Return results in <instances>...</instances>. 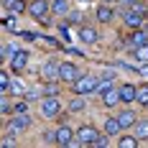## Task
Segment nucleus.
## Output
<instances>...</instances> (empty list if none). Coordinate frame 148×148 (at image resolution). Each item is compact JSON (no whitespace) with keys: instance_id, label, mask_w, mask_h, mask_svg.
<instances>
[{"instance_id":"obj_1","label":"nucleus","mask_w":148,"mask_h":148,"mask_svg":"<svg viewBox=\"0 0 148 148\" xmlns=\"http://www.w3.org/2000/svg\"><path fill=\"white\" fill-rule=\"evenodd\" d=\"M31 128V118L26 112H15L13 120L8 123V133H21V130H28Z\"/></svg>"},{"instance_id":"obj_2","label":"nucleus","mask_w":148,"mask_h":148,"mask_svg":"<svg viewBox=\"0 0 148 148\" xmlns=\"http://www.w3.org/2000/svg\"><path fill=\"white\" fill-rule=\"evenodd\" d=\"M95 89H97V79H95V77H84V74H82V77L74 82V92H77V95H89V92H95Z\"/></svg>"},{"instance_id":"obj_3","label":"nucleus","mask_w":148,"mask_h":148,"mask_svg":"<svg viewBox=\"0 0 148 148\" xmlns=\"http://www.w3.org/2000/svg\"><path fill=\"white\" fill-rule=\"evenodd\" d=\"M59 110H61V102H59V97H56V95H49L44 102H41V112H44L46 118H56V115H59Z\"/></svg>"},{"instance_id":"obj_4","label":"nucleus","mask_w":148,"mask_h":148,"mask_svg":"<svg viewBox=\"0 0 148 148\" xmlns=\"http://www.w3.org/2000/svg\"><path fill=\"white\" fill-rule=\"evenodd\" d=\"M143 18H146V10H143V5H140V3H135L133 10H128V13H125V23H128L130 28H138V26L143 23Z\"/></svg>"},{"instance_id":"obj_5","label":"nucleus","mask_w":148,"mask_h":148,"mask_svg":"<svg viewBox=\"0 0 148 148\" xmlns=\"http://www.w3.org/2000/svg\"><path fill=\"white\" fill-rule=\"evenodd\" d=\"M97 135H100V133H97V130H95L92 125H84V128H79L77 138L72 140V146H82V143H89V146H92V140H95Z\"/></svg>"},{"instance_id":"obj_6","label":"nucleus","mask_w":148,"mask_h":148,"mask_svg":"<svg viewBox=\"0 0 148 148\" xmlns=\"http://www.w3.org/2000/svg\"><path fill=\"white\" fill-rule=\"evenodd\" d=\"M49 10H51V5H49L46 0H33V3H31V5H28V13L33 15L36 21H44V18H46V13H49Z\"/></svg>"},{"instance_id":"obj_7","label":"nucleus","mask_w":148,"mask_h":148,"mask_svg":"<svg viewBox=\"0 0 148 148\" xmlns=\"http://www.w3.org/2000/svg\"><path fill=\"white\" fill-rule=\"evenodd\" d=\"M72 140H74V130L69 125H59L56 128V143L59 146H72Z\"/></svg>"},{"instance_id":"obj_8","label":"nucleus","mask_w":148,"mask_h":148,"mask_svg":"<svg viewBox=\"0 0 148 148\" xmlns=\"http://www.w3.org/2000/svg\"><path fill=\"white\" fill-rule=\"evenodd\" d=\"M44 79L46 82H56V79H61V64L49 61V64L44 66Z\"/></svg>"},{"instance_id":"obj_9","label":"nucleus","mask_w":148,"mask_h":148,"mask_svg":"<svg viewBox=\"0 0 148 148\" xmlns=\"http://www.w3.org/2000/svg\"><path fill=\"white\" fill-rule=\"evenodd\" d=\"M79 77H82V74H79V69H77L74 64H69V61L61 64V79H64V82H77Z\"/></svg>"},{"instance_id":"obj_10","label":"nucleus","mask_w":148,"mask_h":148,"mask_svg":"<svg viewBox=\"0 0 148 148\" xmlns=\"http://www.w3.org/2000/svg\"><path fill=\"white\" fill-rule=\"evenodd\" d=\"M120 100H123V102L138 100V87H133V84H120Z\"/></svg>"},{"instance_id":"obj_11","label":"nucleus","mask_w":148,"mask_h":148,"mask_svg":"<svg viewBox=\"0 0 148 148\" xmlns=\"http://www.w3.org/2000/svg\"><path fill=\"white\" fill-rule=\"evenodd\" d=\"M102 100H105V105H107V107H115L118 102H123V100H120V87L107 89V92L102 95Z\"/></svg>"},{"instance_id":"obj_12","label":"nucleus","mask_w":148,"mask_h":148,"mask_svg":"<svg viewBox=\"0 0 148 148\" xmlns=\"http://www.w3.org/2000/svg\"><path fill=\"white\" fill-rule=\"evenodd\" d=\"M79 38H82L84 44H95V41H97V31L89 28V26H82V28H79Z\"/></svg>"},{"instance_id":"obj_13","label":"nucleus","mask_w":148,"mask_h":148,"mask_svg":"<svg viewBox=\"0 0 148 148\" xmlns=\"http://www.w3.org/2000/svg\"><path fill=\"white\" fill-rule=\"evenodd\" d=\"M118 120H120V125H123V130H125V128L135 125V112L133 110H123V112L118 115Z\"/></svg>"},{"instance_id":"obj_14","label":"nucleus","mask_w":148,"mask_h":148,"mask_svg":"<svg viewBox=\"0 0 148 148\" xmlns=\"http://www.w3.org/2000/svg\"><path fill=\"white\" fill-rule=\"evenodd\" d=\"M120 130H123V125H120L118 118H110L107 123H105V133H107V135H118Z\"/></svg>"},{"instance_id":"obj_15","label":"nucleus","mask_w":148,"mask_h":148,"mask_svg":"<svg viewBox=\"0 0 148 148\" xmlns=\"http://www.w3.org/2000/svg\"><path fill=\"white\" fill-rule=\"evenodd\" d=\"M26 61H28V54H26V51H15L13 59H10V64H13V69H23Z\"/></svg>"},{"instance_id":"obj_16","label":"nucleus","mask_w":148,"mask_h":148,"mask_svg":"<svg viewBox=\"0 0 148 148\" xmlns=\"http://www.w3.org/2000/svg\"><path fill=\"white\" fill-rule=\"evenodd\" d=\"M135 135H138L140 140H148V120H140V123H135Z\"/></svg>"},{"instance_id":"obj_17","label":"nucleus","mask_w":148,"mask_h":148,"mask_svg":"<svg viewBox=\"0 0 148 148\" xmlns=\"http://www.w3.org/2000/svg\"><path fill=\"white\" fill-rule=\"evenodd\" d=\"M3 3H5V8H10L13 13H23V10H26V3H23V0H3Z\"/></svg>"},{"instance_id":"obj_18","label":"nucleus","mask_w":148,"mask_h":148,"mask_svg":"<svg viewBox=\"0 0 148 148\" xmlns=\"http://www.w3.org/2000/svg\"><path fill=\"white\" fill-rule=\"evenodd\" d=\"M51 10H54L56 15H64L66 10H69V3H66V0H54V3H51Z\"/></svg>"},{"instance_id":"obj_19","label":"nucleus","mask_w":148,"mask_h":148,"mask_svg":"<svg viewBox=\"0 0 148 148\" xmlns=\"http://www.w3.org/2000/svg\"><path fill=\"white\" fill-rule=\"evenodd\" d=\"M97 18H100L102 23H107V21H112V10H110L107 5H100V8H97Z\"/></svg>"},{"instance_id":"obj_20","label":"nucleus","mask_w":148,"mask_h":148,"mask_svg":"<svg viewBox=\"0 0 148 148\" xmlns=\"http://www.w3.org/2000/svg\"><path fill=\"white\" fill-rule=\"evenodd\" d=\"M133 54H135V59H138V61L148 64V44H146V46H138V49H135Z\"/></svg>"},{"instance_id":"obj_21","label":"nucleus","mask_w":148,"mask_h":148,"mask_svg":"<svg viewBox=\"0 0 148 148\" xmlns=\"http://www.w3.org/2000/svg\"><path fill=\"white\" fill-rule=\"evenodd\" d=\"M138 140H140L138 135H135V138H130V135H123V138H120V146H123V148H135V146H138Z\"/></svg>"},{"instance_id":"obj_22","label":"nucleus","mask_w":148,"mask_h":148,"mask_svg":"<svg viewBox=\"0 0 148 148\" xmlns=\"http://www.w3.org/2000/svg\"><path fill=\"white\" fill-rule=\"evenodd\" d=\"M69 110H72V112H82V110H84V100H82V95L74 97L72 102H69Z\"/></svg>"},{"instance_id":"obj_23","label":"nucleus","mask_w":148,"mask_h":148,"mask_svg":"<svg viewBox=\"0 0 148 148\" xmlns=\"http://www.w3.org/2000/svg\"><path fill=\"white\" fill-rule=\"evenodd\" d=\"M110 79H112V77H105L102 82H97V89H95V92H100V95H105L107 89H112V82H110Z\"/></svg>"},{"instance_id":"obj_24","label":"nucleus","mask_w":148,"mask_h":148,"mask_svg":"<svg viewBox=\"0 0 148 148\" xmlns=\"http://www.w3.org/2000/svg\"><path fill=\"white\" fill-rule=\"evenodd\" d=\"M133 44L135 46H146L148 44V36L143 33V31H135V33H133Z\"/></svg>"},{"instance_id":"obj_25","label":"nucleus","mask_w":148,"mask_h":148,"mask_svg":"<svg viewBox=\"0 0 148 148\" xmlns=\"http://www.w3.org/2000/svg\"><path fill=\"white\" fill-rule=\"evenodd\" d=\"M8 89H10V79H8V74L3 72V74H0V92H3V95H5V92H8Z\"/></svg>"},{"instance_id":"obj_26","label":"nucleus","mask_w":148,"mask_h":148,"mask_svg":"<svg viewBox=\"0 0 148 148\" xmlns=\"http://www.w3.org/2000/svg\"><path fill=\"white\" fill-rule=\"evenodd\" d=\"M92 146H95V148H105V146H107V133H105V135H97V138L92 140Z\"/></svg>"},{"instance_id":"obj_27","label":"nucleus","mask_w":148,"mask_h":148,"mask_svg":"<svg viewBox=\"0 0 148 148\" xmlns=\"http://www.w3.org/2000/svg\"><path fill=\"white\" fill-rule=\"evenodd\" d=\"M44 95H46V97H49V95H59V89H56V84H54V82H49V84L44 87Z\"/></svg>"},{"instance_id":"obj_28","label":"nucleus","mask_w":148,"mask_h":148,"mask_svg":"<svg viewBox=\"0 0 148 148\" xmlns=\"http://www.w3.org/2000/svg\"><path fill=\"white\" fill-rule=\"evenodd\" d=\"M10 89H13L15 95H23V92H26V87H23V82H10Z\"/></svg>"},{"instance_id":"obj_29","label":"nucleus","mask_w":148,"mask_h":148,"mask_svg":"<svg viewBox=\"0 0 148 148\" xmlns=\"http://www.w3.org/2000/svg\"><path fill=\"white\" fill-rule=\"evenodd\" d=\"M138 100H140V105L148 102V87H140V89H138Z\"/></svg>"},{"instance_id":"obj_30","label":"nucleus","mask_w":148,"mask_h":148,"mask_svg":"<svg viewBox=\"0 0 148 148\" xmlns=\"http://www.w3.org/2000/svg\"><path fill=\"white\" fill-rule=\"evenodd\" d=\"M0 112H5V115H8V112H13V110H10V105H8V100H5V97L0 100Z\"/></svg>"},{"instance_id":"obj_31","label":"nucleus","mask_w":148,"mask_h":148,"mask_svg":"<svg viewBox=\"0 0 148 148\" xmlns=\"http://www.w3.org/2000/svg\"><path fill=\"white\" fill-rule=\"evenodd\" d=\"M28 107H26V102H15L13 105V112H26Z\"/></svg>"},{"instance_id":"obj_32","label":"nucleus","mask_w":148,"mask_h":148,"mask_svg":"<svg viewBox=\"0 0 148 148\" xmlns=\"http://www.w3.org/2000/svg\"><path fill=\"white\" fill-rule=\"evenodd\" d=\"M120 3H130V5H135V3H138V0H120Z\"/></svg>"},{"instance_id":"obj_33","label":"nucleus","mask_w":148,"mask_h":148,"mask_svg":"<svg viewBox=\"0 0 148 148\" xmlns=\"http://www.w3.org/2000/svg\"><path fill=\"white\" fill-rule=\"evenodd\" d=\"M140 72H143V74H148V64H146V66H143V69H140Z\"/></svg>"},{"instance_id":"obj_34","label":"nucleus","mask_w":148,"mask_h":148,"mask_svg":"<svg viewBox=\"0 0 148 148\" xmlns=\"http://www.w3.org/2000/svg\"><path fill=\"white\" fill-rule=\"evenodd\" d=\"M146 107H148V102H146Z\"/></svg>"},{"instance_id":"obj_35","label":"nucleus","mask_w":148,"mask_h":148,"mask_svg":"<svg viewBox=\"0 0 148 148\" xmlns=\"http://www.w3.org/2000/svg\"><path fill=\"white\" fill-rule=\"evenodd\" d=\"M107 3H110V0H107Z\"/></svg>"}]
</instances>
